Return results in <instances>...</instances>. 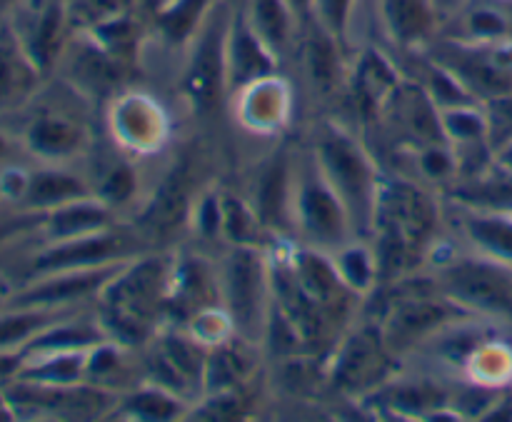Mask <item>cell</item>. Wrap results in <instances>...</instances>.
I'll list each match as a JSON object with an SVG mask.
<instances>
[{
	"mask_svg": "<svg viewBox=\"0 0 512 422\" xmlns=\"http://www.w3.org/2000/svg\"><path fill=\"white\" fill-rule=\"evenodd\" d=\"M173 253L150 250L125 263L95 295V318L108 340L143 350L165 325Z\"/></svg>",
	"mask_w": 512,
	"mask_h": 422,
	"instance_id": "cell-1",
	"label": "cell"
},
{
	"mask_svg": "<svg viewBox=\"0 0 512 422\" xmlns=\"http://www.w3.org/2000/svg\"><path fill=\"white\" fill-rule=\"evenodd\" d=\"M313 155L330 188L348 208L355 235L370 238L383 175L365 145L343 125L323 123L315 130Z\"/></svg>",
	"mask_w": 512,
	"mask_h": 422,
	"instance_id": "cell-2",
	"label": "cell"
},
{
	"mask_svg": "<svg viewBox=\"0 0 512 422\" xmlns=\"http://www.w3.org/2000/svg\"><path fill=\"white\" fill-rule=\"evenodd\" d=\"M293 228L303 245L325 253H335L355 235L348 208L325 180L313 150L293 165Z\"/></svg>",
	"mask_w": 512,
	"mask_h": 422,
	"instance_id": "cell-3",
	"label": "cell"
},
{
	"mask_svg": "<svg viewBox=\"0 0 512 422\" xmlns=\"http://www.w3.org/2000/svg\"><path fill=\"white\" fill-rule=\"evenodd\" d=\"M203 175V155L195 148L180 150L178 158L168 165L153 195L140 205L133 228L148 240L153 248L173 240L185 225H190L193 210L205 188L198 178Z\"/></svg>",
	"mask_w": 512,
	"mask_h": 422,
	"instance_id": "cell-4",
	"label": "cell"
},
{
	"mask_svg": "<svg viewBox=\"0 0 512 422\" xmlns=\"http://www.w3.org/2000/svg\"><path fill=\"white\" fill-rule=\"evenodd\" d=\"M223 308L235 333L260 343L270 308L268 253L263 245H230L218 268Z\"/></svg>",
	"mask_w": 512,
	"mask_h": 422,
	"instance_id": "cell-5",
	"label": "cell"
},
{
	"mask_svg": "<svg viewBox=\"0 0 512 422\" xmlns=\"http://www.w3.org/2000/svg\"><path fill=\"white\" fill-rule=\"evenodd\" d=\"M435 285L445 298L470 315L512 320V268L488 255L450 258L435 273Z\"/></svg>",
	"mask_w": 512,
	"mask_h": 422,
	"instance_id": "cell-6",
	"label": "cell"
},
{
	"mask_svg": "<svg viewBox=\"0 0 512 422\" xmlns=\"http://www.w3.org/2000/svg\"><path fill=\"white\" fill-rule=\"evenodd\" d=\"M158 250L133 228V223H115L98 233L80 235V238L55 240L40 250L30 265V278H43L55 273H73V270H95L108 265L128 263L140 255Z\"/></svg>",
	"mask_w": 512,
	"mask_h": 422,
	"instance_id": "cell-7",
	"label": "cell"
},
{
	"mask_svg": "<svg viewBox=\"0 0 512 422\" xmlns=\"http://www.w3.org/2000/svg\"><path fill=\"white\" fill-rule=\"evenodd\" d=\"M233 5L218 0L203 28L188 45L190 55L183 70V95L195 115L208 118L228 98V60H225V40Z\"/></svg>",
	"mask_w": 512,
	"mask_h": 422,
	"instance_id": "cell-8",
	"label": "cell"
},
{
	"mask_svg": "<svg viewBox=\"0 0 512 422\" xmlns=\"http://www.w3.org/2000/svg\"><path fill=\"white\" fill-rule=\"evenodd\" d=\"M205 348L208 345L200 343L190 330L163 325L143 348L148 383L168 390L188 405L200 403L205 385V360H208Z\"/></svg>",
	"mask_w": 512,
	"mask_h": 422,
	"instance_id": "cell-9",
	"label": "cell"
},
{
	"mask_svg": "<svg viewBox=\"0 0 512 422\" xmlns=\"http://www.w3.org/2000/svg\"><path fill=\"white\" fill-rule=\"evenodd\" d=\"M375 225L393 228L420 260L438 225V208L418 183H410L408 178H383L373 228Z\"/></svg>",
	"mask_w": 512,
	"mask_h": 422,
	"instance_id": "cell-10",
	"label": "cell"
},
{
	"mask_svg": "<svg viewBox=\"0 0 512 422\" xmlns=\"http://www.w3.org/2000/svg\"><path fill=\"white\" fill-rule=\"evenodd\" d=\"M220 305L223 295H220L218 268H213L198 253H173L165 325L188 328L195 318Z\"/></svg>",
	"mask_w": 512,
	"mask_h": 422,
	"instance_id": "cell-11",
	"label": "cell"
},
{
	"mask_svg": "<svg viewBox=\"0 0 512 422\" xmlns=\"http://www.w3.org/2000/svg\"><path fill=\"white\" fill-rule=\"evenodd\" d=\"M393 355L380 333V325H363L343 343H335L330 380L343 393H363L390 378L395 368Z\"/></svg>",
	"mask_w": 512,
	"mask_h": 422,
	"instance_id": "cell-12",
	"label": "cell"
},
{
	"mask_svg": "<svg viewBox=\"0 0 512 422\" xmlns=\"http://www.w3.org/2000/svg\"><path fill=\"white\" fill-rule=\"evenodd\" d=\"M58 65H63L65 80L75 93L85 98H110L133 73L85 30H73Z\"/></svg>",
	"mask_w": 512,
	"mask_h": 422,
	"instance_id": "cell-13",
	"label": "cell"
},
{
	"mask_svg": "<svg viewBox=\"0 0 512 422\" xmlns=\"http://www.w3.org/2000/svg\"><path fill=\"white\" fill-rule=\"evenodd\" d=\"M293 158L280 148L263 168L258 170L253 183V205L265 233L280 238H295L293 228Z\"/></svg>",
	"mask_w": 512,
	"mask_h": 422,
	"instance_id": "cell-14",
	"label": "cell"
},
{
	"mask_svg": "<svg viewBox=\"0 0 512 422\" xmlns=\"http://www.w3.org/2000/svg\"><path fill=\"white\" fill-rule=\"evenodd\" d=\"M225 60H228V95L243 93L250 85L278 73L280 58L260 40L253 25L245 18L243 8H233L225 40Z\"/></svg>",
	"mask_w": 512,
	"mask_h": 422,
	"instance_id": "cell-15",
	"label": "cell"
},
{
	"mask_svg": "<svg viewBox=\"0 0 512 422\" xmlns=\"http://www.w3.org/2000/svg\"><path fill=\"white\" fill-rule=\"evenodd\" d=\"M130 263V260H128ZM120 265H108V268L95 270H73V273H55L35 278L33 285L23 293L13 295L8 300L10 308H68L78 300L95 298L105 283L123 268Z\"/></svg>",
	"mask_w": 512,
	"mask_h": 422,
	"instance_id": "cell-16",
	"label": "cell"
},
{
	"mask_svg": "<svg viewBox=\"0 0 512 422\" xmlns=\"http://www.w3.org/2000/svg\"><path fill=\"white\" fill-rule=\"evenodd\" d=\"M403 75L388 60V55L380 53L378 48H365L358 55L350 73V93H353L355 103H358L360 113L365 118H378L380 110L385 108L395 90L403 83Z\"/></svg>",
	"mask_w": 512,
	"mask_h": 422,
	"instance_id": "cell-17",
	"label": "cell"
},
{
	"mask_svg": "<svg viewBox=\"0 0 512 422\" xmlns=\"http://www.w3.org/2000/svg\"><path fill=\"white\" fill-rule=\"evenodd\" d=\"M380 18L395 45L403 50L428 48L438 33L433 0H378Z\"/></svg>",
	"mask_w": 512,
	"mask_h": 422,
	"instance_id": "cell-18",
	"label": "cell"
},
{
	"mask_svg": "<svg viewBox=\"0 0 512 422\" xmlns=\"http://www.w3.org/2000/svg\"><path fill=\"white\" fill-rule=\"evenodd\" d=\"M343 45L310 18L300 28V55H303L305 73L320 95H328L343 83Z\"/></svg>",
	"mask_w": 512,
	"mask_h": 422,
	"instance_id": "cell-19",
	"label": "cell"
},
{
	"mask_svg": "<svg viewBox=\"0 0 512 422\" xmlns=\"http://www.w3.org/2000/svg\"><path fill=\"white\" fill-rule=\"evenodd\" d=\"M40 70L28 58L13 28L0 30V110L15 108L35 93Z\"/></svg>",
	"mask_w": 512,
	"mask_h": 422,
	"instance_id": "cell-20",
	"label": "cell"
},
{
	"mask_svg": "<svg viewBox=\"0 0 512 422\" xmlns=\"http://www.w3.org/2000/svg\"><path fill=\"white\" fill-rule=\"evenodd\" d=\"M90 195H93V188L80 175L58 168H43L28 173L20 203L28 213H50L60 205L90 198Z\"/></svg>",
	"mask_w": 512,
	"mask_h": 422,
	"instance_id": "cell-21",
	"label": "cell"
},
{
	"mask_svg": "<svg viewBox=\"0 0 512 422\" xmlns=\"http://www.w3.org/2000/svg\"><path fill=\"white\" fill-rule=\"evenodd\" d=\"M113 213L115 210L108 208L103 200L90 195V198L73 200V203H65L60 208L45 213L43 230L50 243H55V240L80 238V235L98 233V230H105L118 223V218H113Z\"/></svg>",
	"mask_w": 512,
	"mask_h": 422,
	"instance_id": "cell-22",
	"label": "cell"
},
{
	"mask_svg": "<svg viewBox=\"0 0 512 422\" xmlns=\"http://www.w3.org/2000/svg\"><path fill=\"white\" fill-rule=\"evenodd\" d=\"M25 143L35 155L48 160H65L78 155L88 143V133L68 115L45 113L28 125Z\"/></svg>",
	"mask_w": 512,
	"mask_h": 422,
	"instance_id": "cell-23",
	"label": "cell"
},
{
	"mask_svg": "<svg viewBox=\"0 0 512 422\" xmlns=\"http://www.w3.org/2000/svg\"><path fill=\"white\" fill-rule=\"evenodd\" d=\"M235 8H243L248 23L278 58H285L300 38V23L285 0H245Z\"/></svg>",
	"mask_w": 512,
	"mask_h": 422,
	"instance_id": "cell-24",
	"label": "cell"
},
{
	"mask_svg": "<svg viewBox=\"0 0 512 422\" xmlns=\"http://www.w3.org/2000/svg\"><path fill=\"white\" fill-rule=\"evenodd\" d=\"M463 233L480 255L512 268V210L468 208L463 215Z\"/></svg>",
	"mask_w": 512,
	"mask_h": 422,
	"instance_id": "cell-25",
	"label": "cell"
},
{
	"mask_svg": "<svg viewBox=\"0 0 512 422\" xmlns=\"http://www.w3.org/2000/svg\"><path fill=\"white\" fill-rule=\"evenodd\" d=\"M218 0H168L150 15L155 33L170 48H188Z\"/></svg>",
	"mask_w": 512,
	"mask_h": 422,
	"instance_id": "cell-26",
	"label": "cell"
},
{
	"mask_svg": "<svg viewBox=\"0 0 512 422\" xmlns=\"http://www.w3.org/2000/svg\"><path fill=\"white\" fill-rule=\"evenodd\" d=\"M235 98H243V120L253 130L280 128L288 120L285 115L290 108V95L278 73L250 85Z\"/></svg>",
	"mask_w": 512,
	"mask_h": 422,
	"instance_id": "cell-27",
	"label": "cell"
},
{
	"mask_svg": "<svg viewBox=\"0 0 512 422\" xmlns=\"http://www.w3.org/2000/svg\"><path fill=\"white\" fill-rule=\"evenodd\" d=\"M143 8L128 10L123 15H115V18L105 20V23L95 25V28L85 30V33L93 35L105 50H108L113 58H118L120 63L128 70H135L140 58V48H143V35H145V23H143Z\"/></svg>",
	"mask_w": 512,
	"mask_h": 422,
	"instance_id": "cell-28",
	"label": "cell"
},
{
	"mask_svg": "<svg viewBox=\"0 0 512 422\" xmlns=\"http://www.w3.org/2000/svg\"><path fill=\"white\" fill-rule=\"evenodd\" d=\"M68 308H10L0 313V353H23L45 328L65 318Z\"/></svg>",
	"mask_w": 512,
	"mask_h": 422,
	"instance_id": "cell-29",
	"label": "cell"
},
{
	"mask_svg": "<svg viewBox=\"0 0 512 422\" xmlns=\"http://www.w3.org/2000/svg\"><path fill=\"white\" fill-rule=\"evenodd\" d=\"M458 30L448 38L468 40V43H495V40L512 38V23L503 3L475 5L468 13L460 15Z\"/></svg>",
	"mask_w": 512,
	"mask_h": 422,
	"instance_id": "cell-30",
	"label": "cell"
},
{
	"mask_svg": "<svg viewBox=\"0 0 512 422\" xmlns=\"http://www.w3.org/2000/svg\"><path fill=\"white\" fill-rule=\"evenodd\" d=\"M188 408L190 405L183 403L180 398H175L173 393L148 383L145 388L135 390V393L118 400L115 413L128 415V418L133 420H173L178 418V415H183Z\"/></svg>",
	"mask_w": 512,
	"mask_h": 422,
	"instance_id": "cell-31",
	"label": "cell"
},
{
	"mask_svg": "<svg viewBox=\"0 0 512 422\" xmlns=\"http://www.w3.org/2000/svg\"><path fill=\"white\" fill-rule=\"evenodd\" d=\"M220 205H223V240H228L230 245H263L265 228L248 200L230 190H220Z\"/></svg>",
	"mask_w": 512,
	"mask_h": 422,
	"instance_id": "cell-32",
	"label": "cell"
},
{
	"mask_svg": "<svg viewBox=\"0 0 512 422\" xmlns=\"http://www.w3.org/2000/svg\"><path fill=\"white\" fill-rule=\"evenodd\" d=\"M440 123H443V133L450 148L488 143V118H485V108L480 103L440 110Z\"/></svg>",
	"mask_w": 512,
	"mask_h": 422,
	"instance_id": "cell-33",
	"label": "cell"
},
{
	"mask_svg": "<svg viewBox=\"0 0 512 422\" xmlns=\"http://www.w3.org/2000/svg\"><path fill=\"white\" fill-rule=\"evenodd\" d=\"M330 255H333L343 280L355 293L363 295L375 290V285H378V263H375L373 250L358 243H345L343 248Z\"/></svg>",
	"mask_w": 512,
	"mask_h": 422,
	"instance_id": "cell-34",
	"label": "cell"
},
{
	"mask_svg": "<svg viewBox=\"0 0 512 422\" xmlns=\"http://www.w3.org/2000/svg\"><path fill=\"white\" fill-rule=\"evenodd\" d=\"M93 195L113 210L133 203L138 195V175L128 158H115L113 163H108V168L100 173L98 185H93Z\"/></svg>",
	"mask_w": 512,
	"mask_h": 422,
	"instance_id": "cell-35",
	"label": "cell"
},
{
	"mask_svg": "<svg viewBox=\"0 0 512 422\" xmlns=\"http://www.w3.org/2000/svg\"><path fill=\"white\" fill-rule=\"evenodd\" d=\"M475 383L493 388L512 380V350L500 343H480L475 353L468 358Z\"/></svg>",
	"mask_w": 512,
	"mask_h": 422,
	"instance_id": "cell-36",
	"label": "cell"
},
{
	"mask_svg": "<svg viewBox=\"0 0 512 422\" xmlns=\"http://www.w3.org/2000/svg\"><path fill=\"white\" fill-rule=\"evenodd\" d=\"M73 30H90L105 20L140 8V0H65Z\"/></svg>",
	"mask_w": 512,
	"mask_h": 422,
	"instance_id": "cell-37",
	"label": "cell"
},
{
	"mask_svg": "<svg viewBox=\"0 0 512 422\" xmlns=\"http://www.w3.org/2000/svg\"><path fill=\"white\" fill-rule=\"evenodd\" d=\"M488 118V143L493 153L512 143V90L483 103Z\"/></svg>",
	"mask_w": 512,
	"mask_h": 422,
	"instance_id": "cell-38",
	"label": "cell"
},
{
	"mask_svg": "<svg viewBox=\"0 0 512 422\" xmlns=\"http://www.w3.org/2000/svg\"><path fill=\"white\" fill-rule=\"evenodd\" d=\"M358 0H313V20H318L335 40L345 48L350 18Z\"/></svg>",
	"mask_w": 512,
	"mask_h": 422,
	"instance_id": "cell-39",
	"label": "cell"
},
{
	"mask_svg": "<svg viewBox=\"0 0 512 422\" xmlns=\"http://www.w3.org/2000/svg\"><path fill=\"white\" fill-rule=\"evenodd\" d=\"M43 218H45V213H25V215H20V218L0 220V240L20 233V230L38 228V225H43Z\"/></svg>",
	"mask_w": 512,
	"mask_h": 422,
	"instance_id": "cell-40",
	"label": "cell"
},
{
	"mask_svg": "<svg viewBox=\"0 0 512 422\" xmlns=\"http://www.w3.org/2000/svg\"><path fill=\"white\" fill-rule=\"evenodd\" d=\"M285 3H288L290 10L295 13L300 28H303V25L313 18V0H285Z\"/></svg>",
	"mask_w": 512,
	"mask_h": 422,
	"instance_id": "cell-41",
	"label": "cell"
},
{
	"mask_svg": "<svg viewBox=\"0 0 512 422\" xmlns=\"http://www.w3.org/2000/svg\"><path fill=\"white\" fill-rule=\"evenodd\" d=\"M495 163L503 165L508 173H512V143L505 145V148H500L498 153H495Z\"/></svg>",
	"mask_w": 512,
	"mask_h": 422,
	"instance_id": "cell-42",
	"label": "cell"
},
{
	"mask_svg": "<svg viewBox=\"0 0 512 422\" xmlns=\"http://www.w3.org/2000/svg\"><path fill=\"white\" fill-rule=\"evenodd\" d=\"M23 3L25 0H0V20H3L5 15L15 13V10H18Z\"/></svg>",
	"mask_w": 512,
	"mask_h": 422,
	"instance_id": "cell-43",
	"label": "cell"
},
{
	"mask_svg": "<svg viewBox=\"0 0 512 422\" xmlns=\"http://www.w3.org/2000/svg\"><path fill=\"white\" fill-rule=\"evenodd\" d=\"M165 3H168V0H140V8H143L148 15H153L155 10L163 8Z\"/></svg>",
	"mask_w": 512,
	"mask_h": 422,
	"instance_id": "cell-44",
	"label": "cell"
},
{
	"mask_svg": "<svg viewBox=\"0 0 512 422\" xmlns=\"http://www.w3.org/2000/svg\"><path fill=\"white\" fill-rule=\"evenodd\" d=\"M5 155H8V140H5L3 135H0V160H3Z\"/></svg>",
	"mask_w": 512,
	"mask_h": 422,
	"instance_id": "cell-45",
	"label": "cell"
},
{
	"mask_svg": "<svg viewBox=\"0 0 512 422\" xmlns=\"http://www.w3.org/2000/svg\"><path fill=\"white\" fill-rule=\"evenodd\" d=\"M500 3H503V8L508 10V15H510V23H512V0H500Z\"/></svg>",
	"mask_w": 512,
	"mask_h": 422,
	"instance_id": "cell-46",
	"label": "cell"
},
{
	"mask_svg": "<svg viewBox=\"0 0 512 422\" xmlns=\"http://www.w3.org/2000/svg\"><path fill=\"white\" fill-rule=\"evenodd\" d=\"M0 198H3V188H0Z\"/></svg>",
	"mask_w": 512,
	"mask_h": 422,
	"instance_id": "cell-47",
	"label": "cell"
}]
</instances>
